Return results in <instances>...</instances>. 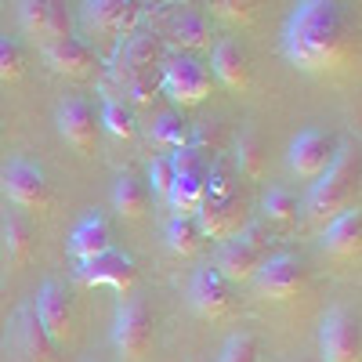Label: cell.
Segmentation results:
<instances>
[{
    "label": "cell",
    "instance_id": "6da1fadb",
    "mask_svg": "<svg viewBox=\"0 0 362 362\" xmlns=\"http://www.w3.org/2000/svg\"><path fill=\"white\" fill-rule=\"evenodd\" d=\"M283 54L300 73H341L355 62L358 44L341 0H297L283 25Z\"/></svg>",
    "mask_w": 362,
    "mask_h": 362
},
{
    "label": "cell",
    "instance_id": "7a4b0ae2",
    "mask_svg": "<svg viewBox=\"0 0 362 362\" xmlns=\"http://www.w3.org/2000/svg\"><path fill=\"white\" fill-rule=\"evenodd\" d=\"M358 203V148L351 141L337 145L329 167L315 177L312 196H308V214L312 221L326 225L329 218H337L341 210Z\"/></svg>",
    "mask_w": 362,
    "mask_h": 362
},
{
    "label": "cell",
    "instance_id": "3957f363",
    "mask_svg": "<svg viewBox=\"0 0 362 362\" xmlns=\"http://www.w3.org/2000/svg\"><path fill=\"white\" fill-rule=\"evenodd\" d=\"M264 257H268L264 232H257V228L247 225L239 235H232V239H225V243H221L214 268L221 272L228 283H247V279H254V272L264 264Z\"/></svg>",
    "mask_w": 362,
    "mask_h": 362
},
{
    "label": "cell",
    "instance_id": "277c9868",
    "mask_svg": "<svg viewBox=\"0 0 362 362\" xmlns=\"http://www.w3.org/2000/svg\"><path fill=\"white\" fill-rule=\"evenodd\" d=\"M170 163H174V185H170V196L167 203L174 206V214H185L192 218L203 196H206V170H203V160L192 145L185 148H174L170 153Z\"/></svg>",
    "mask_w": 362,
    "mask_h": 362
},
{
    "label": "cell",
    "instance_id": "5b68a950",
    "mask_svg": "<svg viewBox=\"0 0 362 362\" xmlns=\"http://www.w3.org/2000/svg\"><path fill=\"white\" fill-rule=\"evenodd\" d=\"M160 87L167 90L177 105H199L210 95V69L199 62L196 54L181 51V54H174V58H167V62H163Z\"/></svg>",
    "mask_w": 362,
    "mask_h": 362
},
{
    "label": "cell",
    "instance_id": "8992f818",
    "mask_svg": "<svg viewBox=\"0 0 362 362\" xmlns=\"http://www.w3.org/2000/svg\"><path fill=\"white\" fill-rule=\"evenodd\" d=\"M196 225H199V235L206 239H232L239 235L247 225H250V214H247V203L239 199L235 192H221V196H203L199 210H196Z\"/></svg>",
    "mask_w": 362,
    "mask_h": 362
},
{
    "label": "cell",
    "instance_id": "52a82bcc",
    "mask_svg": "<svg viewBox=\"0 0 362 362\" xmlns=\"http://www.w3.org/2000/svg\"><path fill=\"white\" fill-rule=\"evenodd\" d=\"M112 341H116V351L127 362H141L148 355V348H153V315H148L141 300L119 305L116 322H112Z\"/></svg>",
    "mask_w": 362,
    "mask_h": 362
},
{
    "label": "cell",
    "instance_id": "ba28073f",
    "mask_svg": "<svg viewBox=\"0 0 362 362\" xmlns=\"http://www.w3.org/2000/svg\"><path fill=\"white\" fill-rule=\"evenodd\" d=\"M76 279L87 286H112L119 293H131L138 283V268H134V257L119 254V250H105L90 261H80Z\"/></svg>",
    "mask_w": 362,
    "mask_h": 362
},
{
    "label": "cell",
    "instance_id": "9c48e42d",
    "mask_svg": "<svg viewBox=\"0 0 362 362\" xmlns=\"http://www.w3.org/2000/svg\"><path fill=\"white\" fill-rule=\"evenodd\" d=\"M4 192L15 206L22 210H47L51 203V185L37 163L29 160H11L4 170Z\"/></svg>",
    "mask_w": 362,
    "mask_h": 362
},
{
    "label": "cell",
    "instance_id": "30bf717a",
    "mask_svg": "<svg viewBox=\"0 0 362 362\" xmlns=\"http://www.w3.org/2000/svg\"><path fill=\"white\" fill-rule=\"evenodd\" d=\"M322 358L326 362H362L358 319L344 308H334L322 319Z\"/></svg>",
    "mask_w": 362,
    "mask_h": 362
},
{
    "label": "cell",
    "instance_id": "8fae6325",
    "mask_svg": "<svg viewBox=\"0 0 362 362\" xmlns=\"http://www.w3.org/2000/svg\"><path fill=\"white\" fill-rule=\"evenodd\" d=\"M334 153H337L334 134H326V131H319V127H308V131H300V134L290 141V167H293L297 177L315 181V177L329 167Z\"/></svg>",
    "mask_w": 362,
    "mask_h": 362
},
{
    "label": "cell",
    "instance_id": "7c38bea8",
    "mask_svg": "<svg viewBox=\"0 0 362 362\" xmlns=\"http://www.w3.org/2000/svg\"><path fill=\"white\" fill-rule=\"evenodd\" d=\"M254 283H257V293L268 300H290L305 290V268L290 254L264 257V264L254 272Z\"/></svg>",
    "mask_w": 362,
    "mask_h": 362
},
{
    "label": "cell",
    "instance_id": "4fadbf2b",
    "mask_svg": "<svg viewBox=\"0 0 362 362\" xmlns=\"http://www.w3.org/2000/svg\"><path fill=\"white\" fill-rule=\"evenodd\" d=\"M189 300L203 319H221L232 312V293H228V279L218 268H199L192 283H189Z\"/></svg>",
    "mask_w": 362,
    "mask_h": 362
},
{
    "label": "cell",
    "instance_id": "5bb4252c",
    "mask_svg": "<svg viewBox=\"0 0 362 362\" xmlns=\"http://www.w3.org/2000/svg\"><path fill=\"white\" fill-rule=\"evenodd\" d=\"M58 131H62V138L76 148V153H83V156L95 153L98 119H95V109H90L83 98L62 102V109H58Z\"/></svg>",
    "mask_w": 362,
    "mask_h": 362
},
{
    "label": "cell",
    "instance_id": "9a60e30c",
    "mask_svg": "<svg viewBox=\"0 0 362 362\" xmlns=\"http://www.w3.org/2000/svg\"><path fill=\"white\" fill-rule=\"evenodd\" d=\"M37 319L51 341H69L73 337V305L69 293L58 283H44L37 297Z\"/></svg>",
    "mask_w": 362,
    "mask_h": 362
},
{
    "label": "cell",
    "instance_id": "2e32d148",
    "mask_svg": "<svg viewBox=\"0 0 362 362\" xmlns=\"http://www.w3.org/2000/svg\"><path fill=\"white\" fill-rule=\"evenodd\" d=\"M210 69L214 76L228 87V90H247L254 80V66H250V54L239 47L235 40H218L214 54H210Z\"/></svg>",
    "mask_w": 362,
    "mask_h": 362
},
{
    "label": "cell",
    "instance_id": "e0dca14e",
    "mask_svg": "<svg viewBox=\"0 0 362 362\" xmlns=\"http://www.w3.org/2000/svg\"><path fill=\"white\" fill-rule=\"evenodd\" d=\"M44 58L51 62L54 73H62V76H87L90 69H95V51H90L80 37H58V40H47L44 44Z\"/></svg>",
    "mask_w": 362,
    "mask_h": 362
},
{
    "label": "cell",
    "instance_id": "ac0fdd59",
    "mask_svg": "<svg viewBox=\"0 0 362 362\" xmlns=\"http://www.w3.org/2000/svg\"><path fill=\"white\" fill-rule=\"evenodd\" d=\"M322 243H326L329 254L341 257V261L358 257V250H362V210H358V203L326 221V239Z\"/></svg>",
    "mask_w": 362,
    "mask_h": 362
},
{
    "label": "cell",
    "instance_id": "d6986e66",
    "mask_svg": "<svg viewBox=\"0 0 362 362\" xmlns=\"http://www.w3.org/2000/svg\"><path fill=\"white\" fill-rule=\"evenodd\" d=\"M163 66V40L148 29V33H134L127 37L124 51L116 58V80L127 76V73H145V69H156Z\"/></svg>",
    "mask_w": 362,
    "mask_h": 362
},
{
    "label": "cell",
    "instance_id": "ffe728a7",
    "mask_svg": "<svg viewBox=\"0 0 362 362\" xmlns=\"http://www.w3.org/2000/svg\"><path fill=\"white\" fill-rule=\"evenodd\" d=\"M138 15V0H87V25L98 33H131Z\"/></svg>",
    "mask_w": 362,
    "mask_h": 362
},
{
    "label": "cell",
    "instance_id": "44dd1931",
    "mask_svg": "<svg viewBox=\"0 0 362 362\" xmlns=\"http://www.w3.org/2000/svg\"><path fill=\"white\" fill-rule=\"evenodd\" d=\"M105 250H112V232H109L105 218L102 214H87L69 235V254L76 261H90V257H98Z\"/></svg>",
    "mask_w": 362,
    "mask_h": 362
},
{
    "label": "cell",
    "instance_id": "7402d4cb",
    "mask_svg": "<svg viewBox=\"0 0 362 362\" xmlns=\"http://www.w3.org/2000/svg\"><path fill=\"white\" fill-rule=\"evenodd\" d=\"M15 334H18V348L29 362H54L51 355V337L44 334V326L37 319V312L22 308L18 312V322H15Z\"/></svg>",
    "mask_w": 362,
    "mask_h": 362
},
{
    "label": "cell",
    "instance_id": "603a6c76",
    "mask_svg": "<svg viewBox=\"0 0 362 362\" xmlns=\"http://www.w3.org/2000/svg\"><path fill=\"white\" fill-rule=\"evenodd\" d=\"M0 247H4V261L11 268H22L33 257V232L18 214H8L4 225H0Z\"/></svg>",
    "mask_w": 362,
    "mask_h": 362
},
{
    "label": "cell",
    "instance_id": "cb8c5ba5",
    "mask_svg": "<svg viewBox=\"0 0 362 362\" xmlns=\"http://www.w3.org/2000/svg\"><path fill=\"white\" fill-rule=\"evenodd\" d=\"M112 206L119 218H141L148 210V185L138 174H119L116 177V189H112Z\"/></svg>",
    "mask_w": 362,
    "mask_h": 362
},
{
    "label": "cell",
    "instance_id": "d4e9b609",
    "mask_svg": "<svg viewBox=\"0 0 362 362\" xmlns=\"http://www.w3.org/2000/svg\"><path fill=\"white\" fill-rule=\"evenodd\" d=\"M170 40L181 47V51H196V47H206L210 44V22L196 11H181L170 18Z\"/></svg>",
    "mask_w": 362,
    "mask_h": 362
},
{
    "label": "cell",
    "instance_id": "484cf974",
    "mask_svg": "<svg viewBox=\"0 0 362 362\" xmlns=\"http://www.w3.org/2000/svg\"><path fill=\"white\" fill-rule=\"evenodd\" d=\"M189 134H192V127L174 109L156 112V119L148 124V141L160 145V148H185L189 145Z\"/></svg>",
    "mask_w": 362,
    "mask_h": 362
},
{
    "label": "cell",
    "instance_id": "4316f807",
    "mask_svg": "<svg viewBox=\"0 0 362 362\" xmlns=\"http://www.w3.org/2000/svg\"><path fill=\"white\" fill-rule=\"evenodd\" d=\"M235 163H239V170H243L250 181H261V177H264V170H268V153H264V145H261V138H257L254 131L239 134V141H235Z\"/></svg>",
    "mask_w": 362,
    "mask_h": 362
},
{
    "label": "cell",
    "instance_id": "83f0119b",
    "mask_svg": "<svg viewBox=\"0 0 362 362\" xmlns=\"http://www.w3.org/2000/svg\"><path fill=\"white\" fill-rule=\"evenodd\" d=\"M199 225L196 218H185V214H174V221L167 225V247L177 254V257H192L199 250Z\"/></svg>",
    "mask_w": 362,
    "mask_h": 362
},
{
    "label": "cell",
    "instance_id": "f1b7e54d",
    "mask_svg": "<svg viewBox=\"0 0 362 362\" xmlns=\"http://www.w3.org/2000/svg\"><path fill=\"white\" fill-rule=\"evenodd\" d=\"M261 206H264V218H268V221H276V225H293L297 214H300L297 196L286 192V189H268Z\"/></svg>",
    "mask_w": 362,
    "mask_h": 362
},
{
    "label": "cell",
    "instance_id": "f546056e",
    "mask_svg": "<svg viewBox=\"0 0 362 362\" xmlns=\"http://www.w3.org/2000/svg\"><path fill=\"white\" fill-rule=\"evenodd\" d=\"M119 83H124V95H131V102L145 105V102L156 98V90H160V73H156V69L127 73V76H119Z\"/></svg>",
    "mask_w": 362,
    "mask_h": 362
},
{
    "label": "cell",
    "instance_id": "4dcf8cb0",
    "mask_svg": "<svg viewBox=\"0 0 362 362\" xmlns=\"http://www.w3.org/2000/svg\"><path fill=\"white\" fill-rule=\"evenodd\" d=\"M98 124H105V131L112 134V138H134V116L119 105L116 98H105V105H102V119Z\"/></svg>",
    "mask_w": 362,
    "mask_h": 362
},
{
    "label": "cell",
    "instance_id": "1f68e13d",
    "mask_svg": "<svg viewBox=\"0 0 362 362\" xmlns=\"http://www.w3.org/2000/svg\"><path fill=\"white\" fill-rule=\"evenodd\" d=\"M51 4L54 0H22V29L29 37H37L44 44V33H47V15H51Z\"/></svg>",
    "mask_w": 362,
    "mask_h": 362
},
{
    "label": "cell",
    "instance_id": "d6a6232c",
    "mask_svg": "<svg viewBox=\"0 0 362 362\" xmlns=\"http://www.w3.org/2000/svg\"><path fill=\"white\" fill-rule=\"evenodd\" d=\"M22 69H25V54H22V47H18L11 37L0 33V80H18Z\"/></svg>",
    "mask_w": 362,
    "mask_h": 362
},
{
    "label": "cell",
    "instance_id": "836d02e7",
    "mask_svg": "<svg viewBox=\"0 0 362 362\" xmlns=\"http://www.w3.org/2000/svg\"><path fill=\"white\" fill-rule=\"evenodd\" d=\"M148 181H153V192H156L160 199L170 196V185H174V163H170V153L148 160Z\"/></svg>",
    "mask_w": 362,
    "mask_h": 362
},
{
    "label": "cell",
    "instance_id": "e575fe53",
    "mask_svg": "<svg viewBox=\"0 0 362 362\" xmlns=\"http://www.w3.org/2000/svg\"><path fill=\"white\" fill-rule=\"evenodd\" d=\"M221 362H257V341H254L250 334H235V337L225 344Z\"/></svg>",
    "mask_w": 362,
    "mask_h": 362
},
{
    "label": "cell",
    "instance_id": "d590c367",
    "mask_svg": "<svg viewBox=\"0 0 362 362\" xmlns=\"http://www.w3.org/2000/svg\"><path fill=\"white\" fill-rule=\"evenodd\" d=\"M257 4L261 0H218V11L228 22H250L257 15Z\"/></svg>",
    "mask_w": 362,
    "mask_h": 362
},
{
    "label": "cell",
    "instance_id": "8d00e7d4",
    "mask_svg": "<svg viewBox=\"0 0 362 362\" xmlns=\"http://www.w3.org/2000/svg\"><path fill=\"white\" fill-rule=\"evenodd\" d=\"M58 37H69V15H66V8L58 4H51V15H47V33H44V44L47 40H58Z\"/></svg>",
    "mask_w": 362,
    "mask_h": 362
}]
</instances>
